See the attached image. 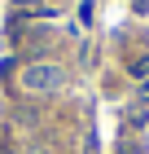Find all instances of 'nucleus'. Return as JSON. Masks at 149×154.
Masks as SVG:
<instances>
[{
    "label": "nucleus",
    "mask_w": 149,
    "mask_h": 154,
    "mask_svg": "<svg viewBox=\"0 0 149 154\" xmlns=\"http://www.w3.org/2000/svg\"><path fill=\"white\" fill-rule=\"evenodd\" d=\"M26 154H48V150H40V145H31V150H26Z\"/></svg>",
    "instance_id": "nucleus-2"
},
{
    "label": "nucleus",
    "mask_w": 149,
    "mask_h": 154,
    "mask_svg": "<svg viewBox=\"0 0 149 154\" xmlns=\"http://www.w3.org/2000/svg\"><path fill=\"white\" fill-rule=\"evenodd\" d=\"M22 88L26 93H57L61 84H66V71L61 66H53V62H35V66H26L22 75Z\"/></svg>",
    "instance_id": "nucleus-1"
}]
</instances>
